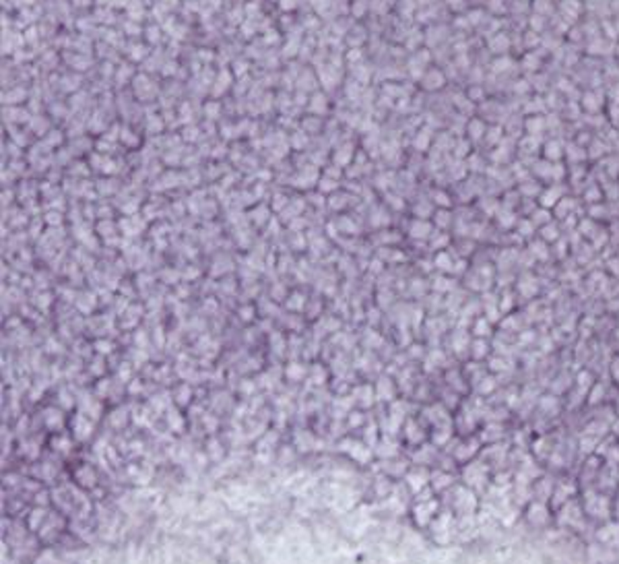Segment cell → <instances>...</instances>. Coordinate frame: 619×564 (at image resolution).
I'll return each mask as SVG.
<instances>
[{
  "label": "cell",
  "instance_id": "7a4b0ae2",
  "mask_svg": "<svg viewBox=\"0 0 619 564\" xmlns=\"http://www.w3.org/2000/svg\"><path fill=\"white\" fill-rule=\"evenodd\" d=\"M75 420V418H72ZM75 426H77V430H72V434H75V439L77 440H89L93 434V422L89 418H85V415H77V420H75Z\"/></svg>",
  "mask_w": 619,
  "mask_h": 564
},
{
  "label": "cell",
  "instance_id": "6da1fadb",
  "mask_svg": "<svg viewBox=\"0 0 619 564\" xmlns=\"http://www.w3.org/2000/svg\"><path fill=\"white\" fill-rule=\"evenodd\" d=\"M415 496L417 499L411 504V517L417 527L428 529L440 513V496H435V492L428 494V499H421V494H415Z\"/></svg>",
  "mask_w": 619,
  "mask_h": 564
}]
</instances>
